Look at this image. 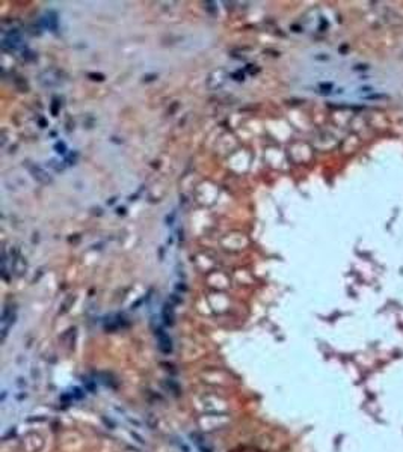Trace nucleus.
<instances>
[{"label":"nucleus","mask_w":403,"mask_h":452,"mask_svg":"<svg viewBox=\"0 0 403 452\" xmlns=\"http://www.w3.org/2000/svg\"><path fill=\"white\" fill-rule=\"evenodd\" d=\"M23 47V39H22V35L17 29H12L11 32L6 33V36L2 39V48L5 51H17Z\"/></svg>","instance_id":"nucleus-1"},{"label":"nucleus","mask_w":403,"mask_h":452,"mask_svg":"<svg viewBox=\"0 0 403 452\" xmlns=\"http://www.w3.org/2000/svg\"><path fill=\"white\" fill-rule=\"evenodd\" d=\"M62 81H64L62 72L58 69H46L40 74V83L44 87H56L60 86Z\"/></svg>","instance_id":"nucleus-2"},{"label":"nucleus","mask_w":403,"mask_h":452,"mask_svg":"<svg viewBox=\"0 0 403 452\" xmlns=\"http://www.w3.org/2000/svg\"><path fill=\"white\" fill-rule=\"evenodd\" d=\"M26 167H28V170L30 172V175H32L36 181H40L41 184H52V183H53V178L50 176V173H48L42 166H40V164H36V163H32V161H28V163H26Z\"/></svg>","instance_id":"nucleus-3"},{"label":"nucleus","mask_w":403,"mask_h":452,"mask_svg":"<svg viewBox=\"0 0 403 452\" xmlns=\"http://www.w3.org/2000/svg\"><path fill=\"white\" fill-rule=\"evenodd\" d=\"M0 323H2V342L6 339L8 336V332L10 329L12 327V324L16 323V312L12 308L6 306L4 314H2V320H0Z\"/></svg>","instance_id":"nucleus-4"},{"label":"nucleus","mask_w":403,"mask_h":452,"mask_svg":"<svg viewBox=\"0 0 403 452\" xmlns=\"http://www.w3.org/2000/svg\"><path fill=\"white\" fill-rule=\"evenodd\" d=\"M157 338H158V347L160 350H162L164 353H171L172 351V342H171V338L164 333V330H157L156 332Z\"/></svg>","instance_id":"nucleus-5"},{"label":"nucleus","mask_w":403,"mask_h":452,"mask_svg":"<svg viewBox=\"0 0 403 452\" xmlns=\"http://www.w3.org/2000/svg\"><path fill=\"white\" fill-rule=\"evenodd\" d=\"M41 23L46 29L48 30H56L58 29V14L53 12V11H48L42 18H41Z\"/></svg>","instance_id":"nucleus-6"},{"label":"nucleus","mask_w":403,"mask_h":452,"mask_svg":"<svg viewBox=\"0 0 403 452\" xmlns=\"http://www.w3.org/2000/svg\"><path fill=\"white\" fill-rule=\"evenodd\" d=\"M164 320L168 326L174 324V308L172 305H165L164 308Z\"/></svg>","instance_id":"nucleus-7"},{"label":"nucleus","mask_w":403,"mask_h":452,"mask_svg":"<svg viewBox=\"0 0 403 452\" xmlns=\"http://www.w3.org/2000/svg\"><path fill=\"white\" fill-rule=\"evenodd\" d=\"M54 149H56V152L60 154V155H65V154H66V145H65L64 142H58V143L54 145Z\"/></svg>","instance_id":"nucleus-8"},{"label":"nucleus","mask_w":403,"mask_h":452,"mask_svg":"<svg viewBox=\"0 0 403 452\" xmlns=\"http://www.w3.org/2000/svg\"><path fill=\"white\" fill-rule=\"evenodd\" d=\"M77 157H78V152L77 151H74L72 154H70L66 158H65V163L68 164V166H71V164H76V161H77Z\"/></svg>","instance_id":"nucleus-9"},{"label":"nucleus","mask_w":403,"mask_h":452,"mask_svg":"<svg viewBox=\"0 0 403 452\" xmlns=\"http://www.w3.org/2000/svg\"><path fill=\"white\" fill-rule=\"evenodd\" d=\"M58 163H59L58 160H50V161H47V164H48L50 167H54L58 172L64 170V169H65V164H58Z\"/></svg>","instance_id":"nucleus-10"},{"label":"nucleus","mask_w":403,"mask_h":452,"mask_svg":"<svg viewBox=\"0 0 403 452\" xmlns=\"http://www.w3.org/2000/svg\"><path fill=\"white\" fill-rule=\"evenodd\" d=\"M23 59H26V60H35V59H36V54H35L34 51L26 50V51H23Z\"/></svg>","instance_id":"nucleus-11"},{"label":"nucleus","mask_w":403,"mask_h":452,"mask_svg":"<svg viewBox=\"0 0 403 452\" xmlns=\"http://www.w3.org/2000/svg\"><path fill=\"white\" fill-rule=\"evenodd\" d=\"M59 106H60V103H59L58 100H54V101H53V104H52V113H53V116H58Z\"/></svg>","instance_id":"nucleus-12"},{"label":"nucleus","mask_w":403,"mask_h":452,"mask_svg":"<svg viewBox=\"0 0 403 452\" xmlns=\"http://www.w3.org/2000/svg\"><path fill=\"white\" fill-rule=\"evenodd\" d=\"M88 75H90L92 80H98V81L104 80V75H103V74H92V72H91V74H88Z\"/></svg>","instance_id":"nucleus-13"},{"label":"nucleus","mask_w":403,"mask_h":452,"mask_svg":"<svg viewBox=\"0 0 403 452\" xmlns=\"http://www.w3.org/2000/svg\"><path fill=\"white\" fill-rule=\"evenodd\" d=\"M232 77H236V80H244V74H240V72L232 74Z\"/></svg>","instance_id":"nucleus-14"}]
</instances>
